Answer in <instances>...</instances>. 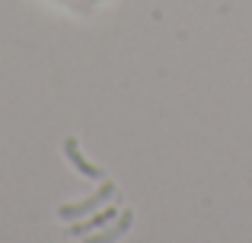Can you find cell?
I'll return each instance as SVG.
<instances>
[{"label": "cell", "instance_id": "cell-4", "mask_svg": "<svg viewBox=\"0 0 252 243\" xmlns=\"http://www.w3.org/2000/svg\"><path fill=\"white\" fill-rule=\"evenodd\" d=\"M115 218H118L115 208H96V211H93V218L80 221V224H70V237H86V234L99 231L102 224H112Z\"/></svg>", "mask_w": 252, "mask_h": 243}, {"label": "cell", "instance_id": "cell-3", "mask_svg": "<svg viewBox=\"0 0 252 243\" xmlns=\"http://www.w3.org/2000/svg\"><path fill=\"white\" fill-rule=\"evenodd\" d=\"M64 154H67V160L74 163V170L77 173H83L86 179H102V170L96 167V163H90L86 157L80 154V144H77V138H64Z\"/></svg>", "mask_w": 252, "mask_h": 243}, {"label": "cell", "instance_id": "cell-2", "mask_svg": "<svg viewBox=\"0 0 252 243\" xmlns=\"http://www.w3.org/2000/svg\"><path fill=\"white\" fill-rule=\"evenodd\" d=\"M131 221H134V211H122V218H115L109 227H105V231H93V234H86V240H83V243H115L118 237H125V234H128Z\"/></svg>", "mask_w": 252, "mask_h": 243}, {"label": "cell", "instance_id": "cell-1", "mask_svg": "<svg viewBox=\"0 0 252 243\" xmlns=\"http://www.w3.org/2000/svg\"><path fill=\"white\" fill-rule=\"evenodd\" d=\"M112 199H115V182L105 179L93 195H86V199H80V202H70V205H61L58 208V218L61 221H80L83 214H93L96 208H102L105 202H112Z\"/></svg>", "mask_w": 252, "mask_h": 243}]
</instances>
